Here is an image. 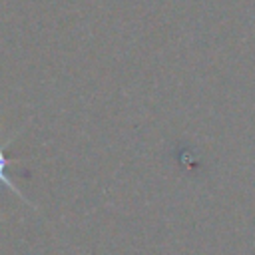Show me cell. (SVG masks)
<instances>
[{
  "mask_svg": "<svg viewBox=\"0 0 255 255\" xmlns=\"http://www.w3.org/2000/svg\"><path fill=\"white\" fill-rule=\"evenodd\" d=\"M8 165H10V159H8V157L4 155V151L0 149V183H2V185H6V187H8L10 191H14V193H16V195H18L20 199H24L26 203H30V201H28V199H26V197L22 195V191H20V189H18V187L14 185V181L10 179V175L6 173V169H8Z\"/></svg>",
  "mask_w": 255,
  "mask_h": 255,
  "instance_id": "obj_1",
  "label": "cell"
}]
</instances>
